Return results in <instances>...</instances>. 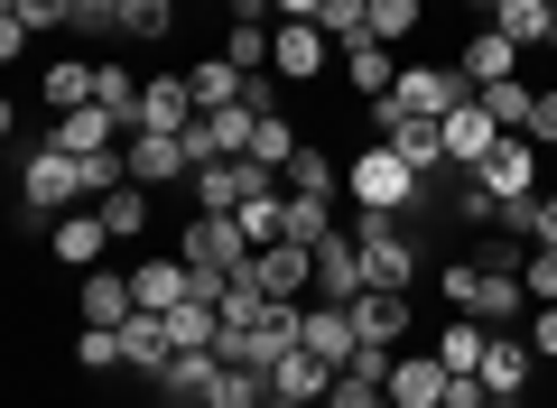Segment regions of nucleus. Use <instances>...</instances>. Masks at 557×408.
I'll list each match as a JSON object with an SVG mask.
<instances>
[{
    "mask_svg": "<svg viewBox=\"0 0 557 408\" xmlns=\"http://www.w3.org/2000/svg\"><path fill=\"white\" fill-rule=\"evenodd\" d=\"M465 10H483V20H493V10H502V0H465Z\"/></svg>",
    "mask_w": 557,
    "mask_h": 408,
    "instance_id": "obj_53",
    "label": "nucleus"
},
{
    "mask_svg": "<svg viewBox=\"0 0 557 408\" xmlns=\"http://www.w3.org/2000/svg\"><path fill=\"white\" fill-rule=\"evenodd\" d=\"M298 344L307 353H317V362H354V353H362V334H354V307H307V325H298Z\"/></svg>",
    "mask_w": 557,
    "mask_h": 408,
    "instance_id": "obj_18",
    "label": "nucleus"
},
{
    "mask_svg": "<svg viewBox=\"0 0 557 408\" xmlns=\"http://www.w3.org/2000/svg\"><path fill=\"white\" fill-rule=\"evenodd\" d=\"M139 131H196V94H186V75H149V94H139Z\"/></svg>",
    "mask_w": 557,
    "mask_h": 408,
    "instance_id": "obj_21",
    "label": "nucleus"
},
{
    "mask_svg": "<svg viewBox=\"0 0 557 408\" xmlns=\"http://www.w3.org/2000/svg\"><path fill=\"white\" fill-rule=\"evenodd\" d=\"M270 399H278V408H325V399H335V362H317V353L298 344L288 362L270 371Z\"/></svg>",
    "mask_w": 557,
    "mask_h": 408,
    "instance_id": "obj_15",
    "label": "nucleus"
},
{
    "mask_svg": "<svg viewBox=\"0 0 557 408\" xmlns=\"http://www.w3.org/2000/svg\"><path fill=\"white\" fill-rule=\"evenodd\" d=\"M251 279L278 297V307H298V297L317 288V251H307V242H270V251H251Z\"/></svg>",
    "mask_w": 557,
    "mask_h": 408,
    "instance_id": "obj_13",
    "label": "nucleus"
},
{
    "mask_svg": "<svg viewBox=\"0 0 557 408\" xmlns=\"http://www.w3.org/2000/svg\"><path fill=\"white\" fill-rule=\"evenodd\" d=\"M177 260L205 270V279H242V270H251V233H242V214H196L177 233Z\"/></svg>",
    "mask_w": 557,
    "mask_h": 408,
    "instance_id": "obj_4",
    "label": "nucleus"
},
{
    "mask_svg": "<svg viewBox=\"0 0 557 408\" xmlns=\"http://www.w3.org/2000/svg\"><path fill=\"white\" fill-rule=\"evenodd\" d=\"M474 186L493 195V205H520V195H539V139H520V131H511V139H502V149L474 168ZM493 223H502V214H493Z\"/></svg>",
    "mask_w": 557,
    "mask_h": 408,
    "instance_id": "obj_9",
    "label": "nucleus"
},
{
    "mask_svg": "<svg viewBox=\"0 0 557 408\" xmlns=\"http://www.w3.org/2000/svg\"><path fill=\"white\" fill-rule=\"evenodd\" d=\"M233 20H260V28H278V0H233Z\"/></svg>",
    "mask_w": 557,
    "mask_h": 408,
    "instance_id": "obj_51",
    "label": "nucleus"
},
{
    "mask_svg": "<svg viewBox=\"0 0 557 408\" xmlns=\"http://www.w3.org/2000/svg\"><path fill=\"white\" fill-rule=\"evenodd\" d=\"M270 408H278V399H270Z\"/></svg>",
    "mask_w": 557,
    "mask_h": 408,
    "instance_id": "obj_56",
    "label": "nucleus"
},
{
    "mask_svg": "<svg viewBox=\"0 0 557 408\" xmlns=\"http://www.w3.org/2000/svg\"><path fill=\"white\" fill-rule=\"evenodd\" d=\"M65 205H94V195H84V158H65L57 139H38V149L20 158V223L28 233H57Z\"/></svg>",
    "mask_w": 557,
    "mask_h": 408,
    "instance_id": "obj_2",
    "label": "nucleus"
},
{
    "mask_svg": "<svg viewBox=\"0 0 557 408\" xmlns=\"http://www.w3.org/2000/svg\"><path fill=\"white\" fill-rule=\"evenodd\" d=\"M177 28V0H121V38H168Z\"/></svg>",
    "mask_w": 557,
    "mask_h": 408,
    "instance_id": "obj_40",
    "label": "nucleus"
},
{
    "mask_svg": "<svg viewBox=\"0 0 557 408\" xmlns=\"http://www.w3.org/2000/svg\"><path fill=\"white\" fill-rule=\"evenodd\" d=\"M354 242H362V270H372V288H418V242L399 233L391 214H362V205H354Z\"/></svg>",
    "mask_w": 557,
    "mask_h": 408,
    "instance_id": "obj_5",
    "label": "nucleus"
},
{
    "mask_svg": "<svg viewBox=\"0 0 557 408\" xmlns=\"http://www.w3.org/2000/svg\"><path fill=\"white\" fill-rule=\"evenodd\" d=\"M242 112H278V75L260 65V75H242Z\"/></svg>",
    "mask_w": 557,
    "mask_h": 408,
    "instance_id": "obj_46",
    "label": "nucleus"
},
{
    "mask_svg": "<svg viewBox=\"0 0 557 408\" xmlns=\"http://www.w3.org/2000/svg\"><path fill=\"white\" fill-rule=\"evenodd\" d=\"M325 233H335V205H325V195H288V205H278V242H307V251H317Z\"/></svg>",
    "mask_w": 557,
    "mask_h": 408,
    "instance_id": "obj_33",
    "label": "nucleus"
},
{
    "mask_svg": "<svg viewBox=\"0 0 557 408\" xmlns=\"http://www.w3.org/2000/svg\"><path fill=\"white\" fill-rule=\"evenodd\" d=\"M325 408H391V381H372V371H335V399Z\"/></svg>",
    "mask_w": 557,
    "mask_h": 408,
    "instance_id": "obj_42",
    "label": "nucleus"
},
{
    "mask_svg": "<svg viewBox=\"0 0 557 408\" xmlns=\"http://www.w3.org/2000/svg\"><path fill=\"white\" fill-rule=\"evenodd\" d=\"M520 139H539V149H557V84L539 94V112H530V131H520Z\"/></svg>",
    "mask_w": 557,
    "mask_h": 408,
    "instance_id": "obj_48",
    "label": "nucleus"
},
{
    "mask_svg": "<svg viewBox=\"0 0 557 408\" xmlns=\"http://www.w3.org/2000/svg\"><path fill=\"white\" fill-rule=\"evenodd\" d=\"M47 139H57L65 158H94V149H121L131 131H121V121L102 112V102H84V112H57V131H47Z\"/></svg>",
    "mask_w": 557,
    "mask_h": 408,
    "instance_id": "obj_19",
    "label": "nucleus"
},
{
    "mask_svg": "<svg viewBox=\"0 0 557 408\" xmlns=\"http://www.w3.org/2000/svg\"><path fill=\"white\" fill-rule=\"evenodd\" d=\"M437 131H446V168H465V176H474V168H483V158H493V149H502V139H511V131H502V121H493V112H483V94H465V102H456V112H446V121H437Z\"/></svg>",
    "mask_w": 557,
    "mask_h": 408,
    "instance_id": "obj_8",
    "label": "nucleus"
},
{
    "mask_svg": "<svg viewBox=\"0 0 557 408\" xmlns=\"http://www.w3.org/2000/svg\"><path fill=\"white\" fill-rule=\"evenodd\" d=\"M325 57H344V47L325 38L317 20H278V28H270V75H278V84H317Z\"/></svg>",
    "mask_w": 557,
    "mask_h": 408,
    "instance_id": "obj_7",
    "label": "nucleus"
},
{
    "mask_svg": "<svg viewBox=\"0 0 557 408\" xmlns=\"http://www.w3.org/2000/svg\"><path fill=\"white\" fill-rule=\"evenodd\" d=\"M131 176H139L149 195H168V186H186V176H196V158H186L177 131H131Z\"/></svg>",
    "mask_w": 557,
    "mask_h": 408,
    "instance_id": "obj_12",
    "label": "nucleus"
},
{
    "mask_svg": "<svg viewBox=\"0 0 557 408\" xmlns=\"http://www.w3.org/2000/svg\"><path fill=\"white\" fill-rule=\"evenodd\" d=\"M205 408H270V371L223 362V371H214V390H205Z\"/></svg>",
    "mask_w": 557,
    "mask_h": 408,
    "instance_id": "obj_32",
    "label": "nucleus"
},
{
    "mask_svg": "<svg viewBox=\"0 0 557 408\" xmlns=\"http://www.w3.org/2000/svg\"><path fill=\"white\" fill-rule=\"evenodd\" d=\"M278 186H288V195H325V205H335V186H344V168H335V158L317 149V139H307V149L288 158V168H278Z\"/></svg>",
    "mask_w": 557,
    "mask_h": 408,
    "instance_id": "obj_31",
    "label": "nucleus"
},
{
    "mask_svg": "<svg viewBox=\"0 0 557 408\" xmlns=\"http://www.w3.org/2000/svg\"><path fill=\"white\" fill-rule=\"evenodd\" d=\"M354 334H362V353H399V334H409V288H362L354 297Z\"/></svg>",
    "mask_w": 557,
    "mask_h": 408,
    "instance_id": "obj_14",
    "label": "nucleus"
},
{
    "mask_svg": "<svg viewBox=\"0 0 557 408\" xmlns=\"http://www.w3.org/2000/svg\"><path fill=\"white\" fill-rule=\"evenodd\" d=\"M149 205H159V195L139 186V176H131V186H112V195H94V214L112 223V242H131V233H149Z\"/></svg>",
    "mask_w": 557,
    "mask_h": 408,
    "instance_id": "obj_30",
    "label": "nucleus"
},
{
    "mask_svg": "<svg viewBox=\"0 0 557 408\" xmlns=\"http://www.w3.org/2000/svg\"><path fill=\"white\" fill-rule=\"evenodd\" d=\"M474 381H483V390H493V399H502V408H511V399H520V390H530V344H520V334H511V325H502V334H493V353H483V371H474Z\"/></svg>",
    "mask_w": 557,
    "mask_h": 408,
    "instance_id": "obj_23",
    "label": "nucleus"
},
{
    "mask_svg": "<svg viewBox=\"0 0 557 408\" xmlns=\"http://www.w3.org/2000/svg\"><path fill=\"white\" fill-rule=\"evenodd\" d=\"M530 353H539V362H557V307H539V344Z\"/></svg>",
    "mask_w": 557,
    "mask_h": 408,
    "instance_id": "obj_50",
    "label": "nucleus"
},
{
    "mask_svg": "<svg viewBox=\"0 0 557 408\" xmlns=\"http://www.w3.org/2000/svg\"><path fill=\"white\" fill-rule=\"evenodd\" d=\"M47 251H57L65 270H102V251H112V223H102V214H65L57 233H47Z\"/></svg>",
    "mask_w": 557,
    "mask_h": 408,
    "instance_id": "obj_24",
    "label": "nucleus"
},
{
    "mask_svg": "<svg viewBox=\"0 0 557 408\" xmlns=\"http://www.w3.org/2000/svg\"><path fill=\"white\" fill-rule=\"evenodd\" d=\"M483 353H493V325H483V316H446L437 362H446V371H483Z\"/></svg>",
    "mask_w": 557,
    "mask_h": 408,
    "instance_id": "obj_29",
    "label": "nucleus"
},
{
    "mask_svg": "<svg viewBox=\"0 0 557 408\" xmlns=\"http://www.w3.org/2000/svg\"><path fill=\"white\" fill-rule=\"evenodd\" d=\"M372 131L391 139L418 176H446V131H437V121H409V112H391V102H372Z\"/></svg>",
    "mask_w": 557,
    "mask_h": 408,
    "instance_id": "obj_11",
    "label": "nucleus"
},
{
    "mask_svg": "<svg viewBox=\"0 0 557 408\" xmlns=\"http://www.w3.org/2000/svg\"><path fill=\"white\" fill-rule=\"evenodd\" d=\"M493 28H502L511 47H548L557 10H548V0H502V10H493Z\"/></svg>",
    "mask_w": 557,
    "mask_h": 408,
    "instance_id": "obj_34",
    "label": "nucleus"
},
{
    "mask_svg": "<svg viewBox=\"0 0 557 408\" xmlns=\"http://www.w3.org/2000/svg\"><path fill=\"white\" fill-rule=\"evenodd\" d=\"M465 94H474V84H465L456 65H399V84H391L381 102H391V112H409V121H446Z\"/></svg>",
    "mask_w": 557,
    "mask_h": 408,
    "instance_id": "obj_6",
    "label": "nucleus"
},
{
    "mask_svg": "<svg viewBox=\"0 0 557 408\" xmlns=\"http://www.w3.org/2000/svg\"><path fill=\"white\" fill-rule=\"evenodd\" d=\"M325 38H335V47H362V38H372V0H325Z\"/></svg>",
    "mask_w": 557,
    "mask_h": 408,
    "instance_id": "obj_38",
    "label": "nucleus"
},
{
    "mask_svg": "<svg viewBox=\"0 0 557 408\" xmlns=\"http://www.w3.org/2000/svg\"><path fill=\"white\" fill-rule=\"evenodd\" d=\"M446 408H502V399L474 381V371H456V381H446Z\"/></svg>",
    "mask_w": 557,
    "mask_h": 408,
    "instance_id": "obj_47",
    "label": "nucleus"
},
{
    "mask_svg": "<svg viewBox=\"0 0 557 408\" xmlns=\"http://www.w3.org/2000/svg\"><path fill=\"white\" fill-rule=\"evenodd\" d=\"M186 94H196V112H233L242 102V65L233 57H196L186 65Z\"/></svg>",
    "mask_w": 557,
    "mask_h": 408,
    "instance_id": "obj_26",
    "label": "nucleus"
},
{
    "mask_svg": "<svg viewBox=\"0 0 557 408\" xmlns=\"http://www.w3.org/2000/svg\"><path fill=\"white\" fill-rule=\"evenodd\" d=\"M139 94H149V84H139L131 65H112V57H102V84H94V102L121 121V131H139Z\"/></svg>",
    "mask_w": 557,
    "mask_h": 408,
    "instance_id": "obj_35",
    "label": "nucleus"
},
{
    "mask_svg": "<svg viewBox=\"0 0 557 408\" xmlns=\"http://www.w3.org/2000/svg\"><path fill=\"white\" fill-rule=\"evenodd\" d=\"M278 20H325V0H278Z\"/></svg>",
    "mask_w": 557,
    "mask_h": 408,
    "instance_id": "obj_52",
    "label": "nucleus"
},
{
    "mask_svg": "<svg viewBox=\"0 0 557 408\" xmlns=\"http://www.w3.org/2000/svg\"><path fill=\"white\" fill-rule=\"evenodd\" d=\"M520 288H530V307H557V251H530V270H520Z\"/></svg>",
    "mask_w": 557,
    "mask_h": 408,
    "instance_id": "obj_44",
    "label": "nucleus"
},
{
    "mask_svg": "<svg viewBox=\"0 0 557 408\" xmlns=\"http://www.w3.org/2000/svg\"><path fill=\"white\" fill-rule=\"evenodd\" d=\"M344 195H354L362 214H399V205H428V176H418L391 139H372V149L344 168Z\"/></svg>",
    "mask_w": 557,
    "mask_h": 408,
    "instance_id": "obj_3",
    "label": "nucleus"
},
{
    "mask_svg": "<svg viewBox=\"0 0 557 408\" xmlns=\"http://www.w3.org/2000/svg\"><path fill=\"white\" fill-rule=\"evenodd\" d=\"M446 381H456V371H446L437 353H399L391 362V408H446Z\"/></svg>",
    "mask_w": 557,
    "mask_h": 408,
    "instance_id": "obj_16",
    "label": "nucleus"
},
{
    "mask_svg": "<svg viewBox=\"0 0 557 408\" xmlns=\"http://www.w3.org/2000/svg\"><path fill=\"white\" fill-rule=\"evenodd\" d=\"M456 75H465V84H474V94H483V84H511V75H520V47H511V38H502V28H493V20H483V28H474V38H465V65H456Z\"/></svg>",
    "mask_w": 557,
    "mask_h": 408,
    "instance_id": "obj_17",
    "label": "nucleus"
},
{
    "mask_svg": "<svg viewBox=\"0 0 557 408\" xmlns=\"http://www.w3.org/2000/svg\"><path fill=\"white\" fill-rule=\"evenodd\" d=\"M483 112H493L502 131H530V112H539V94H530V84H520V75H511V84H483Z\"/></svg>",
    "mask_w": 557,
    "mask_h": 408,
    "instance_id": "obj_37",
    "label": "nucleus"
},
{
    "mask_svg": "<svg viewBox=\"0 0 557 408\" xmlns=\"http://www.w3.org/2000/svg\"><path fill=\"white\" fill-rule=\"evenodd\" d=\"M223 57H233L242 75H260V65H270V28H260V20H233V38H223Z\"/></svg>",
    "mask_w": 557,
    "mask_h": 408,
    "instance_id": "obj_41",
    "label": "nucleus"
},
{
    "mask_svg": "<svg viewBox=\"0 0 557 408\" xmlns=\"http://www.w3.org/2000/svg\"><path fill=\"white\" fill-rule=\"evenodd\" d=\"M131 288H139V307H149V316H177L186 297H196V270H186V260H139Z\"/></svg>",
    "mask_w": 557,
    "mask_h": 408,
    "instance_id": "obj_20",
    "label": "nucleus"
},
{
    "mask_svg": "<svg viewBox=\"0 0 557 408\" xmlns=\"http://www.w3.org/2000/svg\"><path fill=\"white\" fill-rule=\"evenodd\" d=\"M548 57H557V28H548Z\"/></svg>",
    "mask_w": 557,
    "mask_h": 408,
    "instance_id": "obj_54",
    "label": "nucleus"
},
{
    "mask_svg": "<svg viewBox=\"0 0 557 408\" xmlns=\"http://www.w3.org/2000/svg\"><path fill=\"white\" fill-rule=\"evenodd\" d=\"M548 10H557V0H548Z\"/></svg>",
    "mask_w": 557,
    "mask_h": 408,
    "instance_id": "obj_55",
    "label": "nucleus"
},
{
    "mask_svg": "<svg viewBox=\"0 0 557 408\" xmlns=\"http://www.w3.org/2000/svg\"><path fill=\"white\" fill-rule=\"evenodd\" d=\"M418 20H428V0H372V38H381V47L418 38Z\"/></svg>",
    "mask_w": 557,
    "mask_h": 408,
    "instance_id": "obj_39",
    "label": "nucleus"
},
{
    "mask_svg": "<svg viewBox=\"0 0 557 408\" xmlns=\"http://www.w3.org/2000/svg\"><path fill=\"white\" fill-rule=\"evenodd\" d=\"M112 334H121V362H131V371H149V381H159V371L177 362V344H168V316H149V307H139L131 325H112Z\"/></svg>",
    "mask_w": 557,
    "mask_h": 408,
    "instance_id": "obj_22",
    "label": "nucleus"
},
{
    "mask_svg": "<svg viewBox=\"0 0 557 408\" xmlns=\"http://www.w3.org/2000/svg\"><path fill=\"white\" fill-rule=\"evenodd\" d=\"M520 270H530V251H520V242H483L474 260H446V270H437V288H446V307H456V316H483V325L502 334L520 307H530Z\"/></svg>",
    "mask_w": 557,
    "mask_h": 408,
    "instance_id": "obj_1",
    "label": "nucleus"
},
{
    "mask_svg": "<svg viewBox=\"0 0 557 408\" xmlns=\"http://www.w3.org/2000/svg\"><path fill=\"white\" fill-rule=\"evenodd\" d=\"M131 316H139V288H131V279H112V270L84 279V325H131Z\"/></svg>",
    "mask_w": 557,
    "mask_h": 408,
    "instance_id": "obj_27",
    "label": "nucleus"
},
{
    "mask_svg": "<svg viewBox=\"0 0 557 408\" xmlns=\"http://www.w3.org/2000/svg\"><path fill=\"white\" fill-rule=\"evenodd\" d=\"M28 38H38V28H28L20 10H10V0H0V57H28Z\"/></svg>",
    "mask_w": 557,
    "mask_h": 408,
    "instance_id": "obj_49",
    "label": "nucleus"
},
{
    "mask_svg": "<svg viewBox=\"0 0 557 408\" xmlns=\"http://www.w3.org/2000/svg\"><path fill=\"white\" fill-rule=\"evenodd\" d=\"M344 84H354L362 102H381V94H391V84H399V65H391V47H381V38H362V47H344Z\"/></svg>",
    "mask_w": 557,
    "mask_h": 408,
    "instance_id": "obj_28",
    "label": "nucleus"
},
{
    "mask_svg": "<svg viewBox=\"0 0 557 408\" xmlns=\"http://www.w3.org/2000/svg\"><path fill=\"white\" fill-rule=\"evenodd\" d=\"M214 371H223V353H177V362L159 371V390H168V399H196V408H205V390H214Z\"/></svg>",
    "mask_w": 557,
    "mask_h": 408,
    "instance_id": "obj_36",
    "label": "nucleus"
},
{
    "mask_svg": "<svg viewBox=\"0 0 557 408\" xmlns=\"http://www.w3.org/2000/svg\"><path fill=\"white\" fill-rule=\"evenodd\" d=\"M94 84H102V57H57L47 65V112H84Z\"/></svg>",
    "mask_w": 557,
    "mask_h": 408,
    "instance_id": "obj_25",
    "label": "nucleus"
},
{
    "mask_svg": "<svg viewBox=\"0 0 557 408\" xmlns=\"http://www.w3.org/2000/svg\"><path fill=\"white\" fill-rule=\"evenodd\" d=\"M10 10H20L38 38H47V28H75V0H10Z\"/></svg>",
    "mask_w": 557,
    "mask_h": 408,
    "instance_id": "obj_45",
    "label": "nucleus"
},
{
    "mask_svg": "<svg viewBox=\"0 0 557 408\" xmlns=\"http://www.w3.org/2000/svg\"><path fill=\"white\" fill-rule=\"evenodd\" d=\"M362 288H372L362 242H354V233H325V242H317V307H354Z\"/></svg>",
    "mask_w": 557,
    "mask_h": 408,
    "instance_id": "obj_10",
    "label": "nucleus"
},
{
    "mask_svg": "<svg viewBox=\"0 0 557 408\" xmlns=\"http://www.w3.org/2000/svg\"><path fill=\"white\" fill-rule=\"evenodd\" d=\"M75 362H84V371H112V362H121V334H112V325H84Z\"/></svg>",
    "mask_w": 557,
    "mask_h": 408,
    "instance_id": "obj_43",
    "label": "nucleus"
}]
</instances>
